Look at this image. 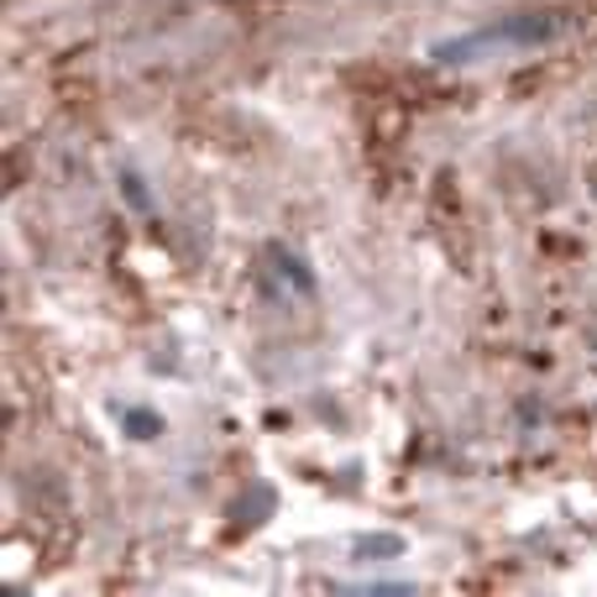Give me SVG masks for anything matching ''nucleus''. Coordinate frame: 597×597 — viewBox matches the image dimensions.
Wrapping results in <instances>:
<instances>
[{
	"label": "nucleus",
	"mask_w": 597,
	"mask_h": 597,
	"mask_svg": "<svg viewBox=\"0 0 597 597\" xmlns=\"http://www.w3.org/2000/svg\"><path fill=\"white\" fill-rule=\"evenodd\" d=\"M566 17H514V21H493L482 27L472 38H457V42H440L436 59L440 63H482V59H498V53H524V48H545V42L566 38Z\"/></svg>",
	"instance_id": "nucleus-1"
}]
</instances>
